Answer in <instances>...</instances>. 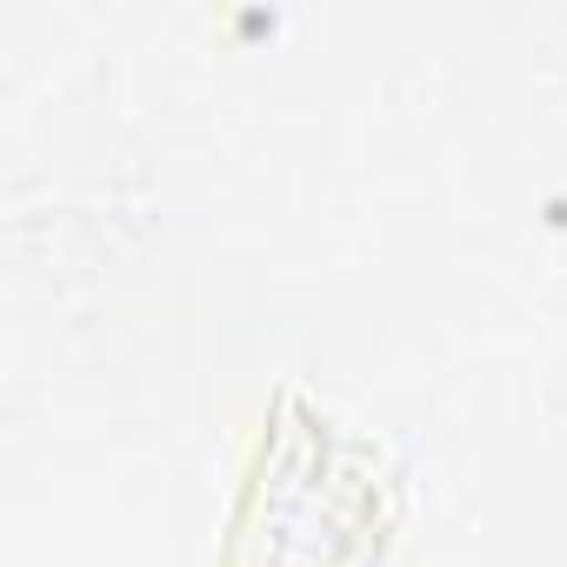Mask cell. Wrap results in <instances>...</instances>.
<instances>
[{
	"label": "cell",
	"instance_id": "1",
	"mask_svg": "<svg viewBox=\"0 0 567 567\" xmlns=\"http://www.w3.org/2000/svg\"><path fill=\"white\" fill-rule=\"evenodd\" d=\"M388 527L381 461L295 401L234 514V567H361Z\"/></svg>",
	"mask_w": 567,
	"mask_h": 567
}]
</instances>
